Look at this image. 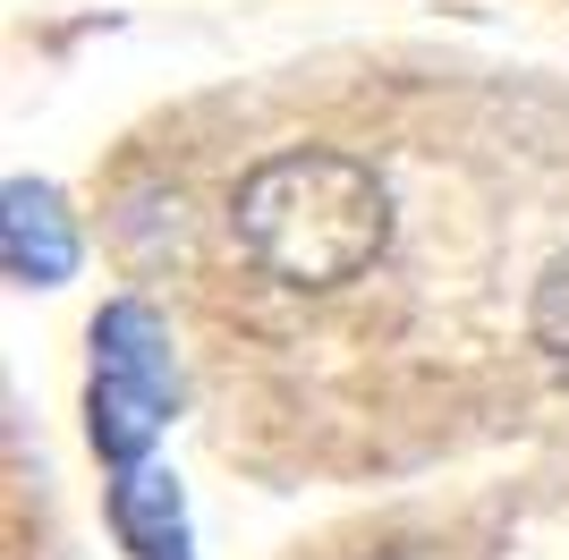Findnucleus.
Wrapping results in <instances>:
<instances>
[{
  "label": "nucleus",
  "instance_id": "nucleus-1",
  "mask_svg": "<svg viewBox=\"0 0 569 560\" xmlns=\"http://www.w3.org/2000/svg\"><path fill=\"white\" fill-rule=\"evenodd\" d=\"M230 230L263 280L281 289H340L375 272L391 247V187L375 162L332 153V144H289L256 162L230 196Z\"/></svg>",
  "mask_w": 569,
  "mask_h": 560
},
{
  "label": "nucleus",
  "instance_id": "nucleus-2",
  "mask_svg": "<svg viewBox=\"0 0 569 560\" xmlns=\"http://www.w3.org/2000/svg\"><path fill=\"white\" fill-rule=\"evenodd\" d=\"M170 399H179V366H170V331L144 298H111L94 314V399H86V424H94V450L111 467H137L162 433Z\"/></svg>",
  "mask_w": 569,
  "mask_h": 560
},
{
  "label": "nucleus",
  "instance_id": "nucleus-3",
  "mask_svg": "<svg viewBox=\"0 0 569 560\" xmlns=\"http://www.w3.org/2000/svg\"><path fill=\"white\" fill-rule=\"evenodd\" d=\"M0 263H9V280L18 289H60V280L77 272V221L69 204H60V187L43 179H9V196H0Z\"/></svg>",
  "mask_w": 569,
  "mask_h": 560
},
{
  "label": "nucleus",
  "instance_id": "nucleus-4",
  "mask_svg": "<svg viewBox=\"0 0 569 560\" xmlns=\"http://www.w3.org/2000/svg\"><path fill=\"white\" fill-rule=\"evenodd\" d=\"M111 527L119 543L137 560H188V527H179V492L162 476H137V467H119L111 484Z\"/></svg>",
  "mask_w": 569,
  "mask_h": 560
},
{
  "label": "nucleus",
  "instance_id": "nucleus-5",
  "mask_svg": "<svg viewBox=\"0 0 569 560\" xmlns=\"http://www.w3.org/2000/svg\"><path fill=\"white\" fill-rule=\"evenodd\" d=\"M527 331H536V349L569 373V256L536 280V298H527Z\"/></svg>",
  "mask_w": 569,
  "mask_h": 560
}]
</instances>
